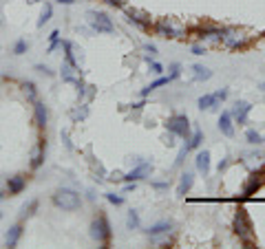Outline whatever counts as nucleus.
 Wrapping results in <instances>:
<instances>
[{"instance_id":"obj_1","label":"nucleus","mask_w":265,"mask_h":249,"mask_svg":"<svg viewBox=\"0 0 265 249\" xmlns=\"http://www.w3.org/2000/svg\"><path fill=\"white\" fill-rule=\"evenodd\" d=\"M232 230L234 234L239 236V241L243 243V245H254V238H252V221H250L248 212L243 210V207H239L237 212H234V218H232Z\"/></svg>"},{"instance_id":"obj_2","label":"nucleus","mask_w":265,"mask_h":249,"mask_svg":"<svg viewBox=\"0 0 265 249\" xmlns=\"http://www.w3.org/2000/svg\"><path fill=\"white\" fill-rule=\"evenodd\" d=\"M91 238L102 243L104 247H109L111 238H113V232H111V223L104 212H100V214L93 218V223H91Z\"/></svg>"},{"instance_id":"obj_3","label":"nucleus","mask_w":265,"mask_h":249,"mask_svg":"<svg viewBox=\"0 0 265 249\" xmlns=\"http://www.w3.org/2000/svg\"><path fill=\"white\" fill-rule=\"evenodd\" d=\"M51 201H53L55 207H60V210H64V212L80 210V205H82V196L73 190H66V187L55 192V194L51 196Z\"/></svg>"},{"instance_id":"obj_4","label":"nucleus","mask_w":265,"mask_h":249,"mask_svg":"<svg viewBox=\"0 0 265 249\" xmlns=\"http://www.w3.org/2000/svg\"><path fill=\"white\" fill-rule=\"evenodd\" d=\"M152 29H155V33L159 35V38H166V40H179V38L186 35L183 27H181V24H177L172 18H161Z\"/></svg>"},{"instance_id":"obj_5","label":"nucleus","mask_w":265,"mask_h":249,"mask_svg":"<svg viewBox=\"0 0 265 249\" xmlns=\"http://www.w3.org/2000/svg\"><path fill=\"white\" fill-rule=\"evenodd\" d=\"M126 22H129V24H135V27H139L141 31H150V29L155 27V22H152L150 13L141 11V9H135V7H126Z\"/></svg>"},{"instance_id":"obj_6","label":"nucleus","mask_w":265,"mask_h":249,"mask_svg":"<svg viewBox=\"0 0 265 249\" xmlns=\"http://www.w3.org/2000/svg\"><path fill=\"white\" fill-rule=\"evenodd\" d=\"M166 128L170 130L172 135L181 137V139H190V119L186 115H172L170 119L166 121Z\"/></svg>"},{"instance_id":"obj_7","label":"nucleus","mask_w":265,"mask_h":249,"mask_svg":"<svg viewBox=\"0 0 265 249\" xmlns=\"http://www.w3.org/2000/svg\"><path fill=\"white\" fill-rule=\"evenodd\" d=\"M89 22L98 33H113L115 31L113 20L102 11H89Z\"/></svg>"},{"instance_id":"obj_8","label":"nucleus","mask_w":265,"mask_h":249,"mask_svg":"<svg viewBox=\"0 0 265 249\" xmlns=\"http://www.w3.org/2000/svg\"><path fill=\"white\" fill-rule=\"evenodd\" d=\"M250 110H252V106L248 104V101H237V104L232 106V110H230V115H232V119L237 121L239 126L241 124H248V117H250Z\"/></svg>"},{"instance_id":"obj_9","label":"nucleus","mask_w":265,"mask_h":249,"mask_svg":"<svg viewBox=\"0 0 265 249\" xmlns=\"http://www.w3.org/2000/svg\"><path fill=\"white\" fill-rule=\"evenodd\" d=\"M33 117H35V126H38L40 130L47 128L49 110H47V106H44V101H40V99H35V101H33Z\"/></svg>"},{"instance_id":"obj_10","label":"nucleus","mask_w":265,"mask_h":249,"mask_svg":"<svg viewBox=\"0 0 265 249\" xmlns=\"http://www.w3.org/2000/svg\"><path fill=\"white\" fill-rule=\"evenodd\" d=\"M263 172H265V167H261L259 172H254V174L250 176V181H248L246 190H243L241 199H250V196H254L259 190H261V174H263Z\"/></svg>"},{"instance_id":"obj_11","label":"nucleus","mask_w":265,"mask_h":249,"mask_svg":"<svg viewBox=\"0 0 265 249\" xmlns=\"http://www.w3.org/2000/svg\"><path fill=\"white\" fill-rule=\"evenodd\" d=\"M150 170H152L150 161H144V164H139L135 170H131L129 174H124L122 179H124V181H139V179H144L146 174H150Z\"/></svg>"},{"instance_id":"obj_12","label":"nucleus","mask_w":265,"mask_h":249,"mask_svg":"<svg viewBox=\"0 0 265 249\" xmlns=\"http://www.w3.org/2000/svg\"><path fill=\"white\" fill-rule=\"evenodd\" d=\"M232 115H230V110H223L221 115H219V130H221V135H226V137H234V126H232Z\"/></svg>"},{"instance_id":"obj_13","label":"nucleus","mask_w":265,"mask_h":249,"mask_svg":"<svg viewBox=\"0 0 265 249\" xmlns=\"http://www.w3.org/2000/svg\"><path fill=\"white\" fill-rule=\"evenodd\" d=\"M27 187V179L24 176H20V174H16V176H9L7 179V190H9V196H16V194H20V192Z\"/></svg>"},{"instance_id":"obj_14","label":"nucleus","mask_w":265,"mask_h":249,"mask_svg":"<svg viewBox=\"0 0 265 249\" xmlns=\"http://www.w3.org/2000/svg\"><path fill=\"white\" fill-rule=\"evenodd\" d=\"M192 185H195V174H192V172H183V174L179 176V185H177V194L186 196L188 192L192 190Z\"/></svg>"},{"instance_id":"obj_15","label":"nucleus","mask_w":265,"mask_h":249,"mask_svg":"<svg viewBox=\"0 0 265 249\" xmlns=\"http://www.w3.org/2000/svg\"><path fill=\"white\" fill-rule=\"evenodd\" d=\"M22 225L20 223H16L13 227H9V232L4 234V243H7V247H16L20 243V238H22Z\"/></svg>"},{"instance_id":"obj_16","label":"nucleus","mask_w":265,"mask_h":249,"mask_svg":"<svg viewBox=\"0 0 265 249\" xmlns=\"http://www.w3.org/2000/svg\"><path fill=\"white\" fill-rule=\"evenodd\" d=\"M195 166H197V170L201 172V174H208V172H210V152H208V150L197 152Z\"/></svg>"},{"instance_id":"obj_17","label":"nucleus","mask_w":265,"mask_h":249,"mask_svg":"<svg viewBox=\"0 0 265 249\" xmlns=\"http://www.w3.org/2000/svg\"><path fill=\"white\" fill-rule=\"evenodd\" d=\"M197 106L201 110H212V108H217V106H219V101L215 97V93H206V95H201V97H199Z\"/></svg>"},{"instance_id":"obj_18","label":"nucleus","mask_w":265,"mask_h":249,"mask_svg":"<svg viewBox=\"0 0 265 249\" xmlns=\"http://www.w3.org/2000/svg\"><path fill=\"white\" fill-rule=\"evenodd\" d=\"M60 47H64V62L69 64V67H73V69H78V60H75V55H73V42H69V40H62L60 42Z\"/></svg>"},{"instance_id":"obj_19","label":"nucleus","mask_w":265,"mask_h":249,"mask_svg":"<svg viewBox=\"0 0 265 249\" xmlns=\"http://www.w3.org/2000/svg\"><path fill=\"white\" fill-rule=\"evenodd\" d=\"M172 230V223L170 221H161V223H157V225H152L146 230V234L148 236H159V234H168Z\"/></svg>"},{"instance_id":"obj_20","label":"nucleus","mask_w":265,"mask_h":249,"mask_svg":"<svg viewBox=\"0 0 265 249\" xmlns=\"http://www.w3.org/2000/svg\"><path fill=\"white\" fill-rule=\"evenodd\" d=\"M192 71H195V82H208V80L212 78V71L206 69V67H201V64H195Z\"/></svg>"},{"instance_id":"obj_21","label":"nucleus","mask_w":265,"mask_h":249,"mask_svg":"<svg viewBox=\"0 0 265 249\" xmlns=\"http://www.w3.org/2000/svg\"><path fill=\"white\" fill-rule=\"evenodd\" d=\"M44 161H47V150L38 148L33 152V157H31V167H33V170H40V167L44 166Z\"/></svg>"},{"instance_id":"obj_22","label":"nucleus","mask_w":265,"mask_h":249,"mask_svg":"<svg viewBox=\"0 0 265 249\" xmlns=\"http://www.w3.org/2000/svg\"><path fill=\"white\" fill-rule=\"evenodd\" d=\"M22 90H24V97H27V101H31V104H33V101L38 99V88H35L33 82H24Z\"/></svg>"},{"instance_id":"obj_23","label":"nucleus","mask_w":265,"mask_h":249,"mask_svg":"<svg viewBox=\"0 0 265 249\" xmlns=\"http://www.w3.org/2000/svg\"><path fill=\"white\" fill-rule=\"evenodd\" d=\"M201 144H203V130H195L190 135V139H188V150H197Z\"/></svg>"},{"instance_id":"obj_24","label":"nucleus","mask_w":265,"mask_h":249,"mask_svg":"<svg viewBox=\"0 0 265 249\" xmlns=\"http://www.w3.org/2000/svg\"><path fill=\"white\" fill-rule=\"evenodd\" d=\"M51 16H53V4L51 2H44V7H42V13H40V20H38V27H42V24H47Z\"/></svg>"},{"instance_id":"obj_25","label":"nucleus","mask_w":265,"mask_h":249,"mask_svg":"<svg viewBox=\"0 0 265 249\" xmlns=\"http://www.w3.org/2000/svg\"><path fill=\"white\" fill-rule=\"evenodd\" d=\"M60 47V31L55 29V31H51V35H49V47H47V53H53L55 49Z\"/></svg>"},{"instance_id":"obj_26","label":"nucleus","mask_w":265,"mask_h":249,"mask_svg":"<svg viewBox=\"0 0 265 249\" xmlns=\"http://www.w3.org/2000/svg\"><path fill=\"white\" fill-rule=\"evenodd\" d=\"M38 205H40V201L38 199H33L31 203H27V205H22V214H20V218H27V216H31L35 210H38Z\"/></svg>"},{"instance_id":"obj_27","label":"nucleus","mask_w":265,"mask_h":249,"mask_svg":"<svg viewBox=\"0 0 265 249\" xmlns=\"http://www.w3.org/2000/svg\"><path fill=\"white\" fill-rule=\"evenodd\" d=\"M126 225H129V230H137V227H139V214H137L135 210H131V212H129Z\"/></svg>"},{"instance_id":"obj_28","label":"nucleus","mask_w":265,"mask_h":249,"mask_svg":"<svg viewBox=\"0 0 265 249\" xmlns=\"http://www.w3.org/2000/svg\"><path fill=\"white\" fill-rule=\"evenodd\" d=\"M246 139L250 141V144H263V137L259 135L257 130H252V128H250L248 133H246Z\"/></svg>"},{"instance_id":"obj_29","label":"nucleus","mask_w":265,"mask_h":249,"mask_svg":"<svg viewBox=\"0 0 265 249\" xmlns=\"http://www.w3.org/2000/svg\"><path fill=\"white\" fill-rule=\"evenodd\" d=\"M27 49H29V42H27V40H18L16 47H13V55H22V53H27Z\"/></svg>"},{"instance_id":"obj_30","label":"nucleus","mask_w":265,"mask_h":249,"mask_svg":"<svg viewBox=\"0 0 265 249\" xmlns=\"http://www.w3.org/2000/svg\"><path fill=\"white\" fill-rule=\"evenodd\" d=\"M188 152H190V150H188V144H186V146H181V148H179V152H177V161H175V167H179V166L183 164V159H186V155H188Z\"/></svg>"},{"instance_id":"obj_31","label":"nucleus","mask_w":265,"mask_h":249,"mask_svg":"<svg viewBox=\"0 0 265 249\" xmlns=\"http://www.w3.org/2000/svg\"><path fill=\"white\" fill-rule=\"evenodd\" d=\"M71 69H73V67H69V64H62V80H64V82H73L75 84V78H73V75H71Z\"/></svg>"},{"instance_id":"obj_32","label":"nucleus","mask_w":265,"mask_h":249,"mask_svg":"<svg viewBox=\"0 0 265 249\" xmlns=\"http://www.w3.org/2000/svg\"><path fill=\"white\" fill-rule=\"evenodd\" d=\"M109 7H113V9H122V7H126V0H104Z\"/></svg>"},{"instance_id":"obj_33","label":"nucleus","mask_w":265,"mask_h":249,"mask_svg":"<svg viewBox=\"0 0 265 249\" xmlns=\"http://www.w3.org/2000/svg\"><path fill=\"white\" fill-rule=\"evenodd\" d=\"M106 199H109V203H113V205H124V199L120 194H106Z\"/></svg>"},{"instance_id":"obj_34","label":"nucleus","mask_w":265,"mask_h":249,"mask_svg":"<svg viewBox=\"0 0 265 249\" xmlns=\"http://www.w3.org/2000/svg\"><path fill=\"white\" fill-rule=\"evenodd\" d=\"M148 62H150V60H148ZM150 71L155 75H161V73H164V67H161L159 62H150Z\"/></svg>"},{"instance_id":"obj_35","label":"nucleus","mask_w":265,"mask_h":249,"mask_svg":"<svg viewBox=\"0 0 265 249\" xmlns=\"http://www.w3.org/2000/svg\"><path fill=\"white\" fill-rule=\"evenodd\" d=\"M215 97H217V101H226V99H228V88L217 90V93H215Z\"/></svg>"},{"instance_id":"obj_36","label":"nucleus","mask_w":265,"mask_h":249,"mask_svg":"<svg viewBox=\"0 0 265 249\" xmlns=\"http://www.w3.org/2000/svg\"><path fill=\"white\" fill-rule=\"evenodd\" d=\"M179 71H181V64H177V62H175V64H170V75H172L175 80L179 78Z\"/></svg>"},{"instance_id":"obj_37","label":"nucleus","mask_w":265,"mask_h":249,"mask_svg":"<svg viewBox=\"0 0 265 249\" xmlns=\"http://www.w3.org/2000/svg\"><path fill=\"white\" fill-rule=\"evenodd\" d=\"M152 187H157V190H166L168 181H155V183H152Z\"/></svg>"},{"instance_id":"obj_38","label":"nucleus","mask_w":265,"mask_h":249,"mask_svg":"<svg viewBox=\"0 0 265 249\" xmlns=\"http://www.w3.org/2000/svg\"><path fill=\"white\" fill-rule=\"evenodd\" d=\"M144 49H146V51H148V53H150V55H155V53H157V47H155V44H146V47H144Z\"/></svg>"},{"instance_id":"obj_39","label":"nucleus","mask_w":265,"mask_h":249,"mask_svg":"<svg viewBox=\"0 0 265 249\" xmlns=\"http://www.w3.org/2000/svg\"><path fill=\"white\" fill-rule=\"evenodd\" d=\"M192 53H195V55H203V49L199 47V44H195V47H192Z\"/></svg>"},{"instance_id":"obj_40","label":"nucleus","mask_w":265,"mask_h":249,"mask_svg":"<svg viewBox=\"0 0 265 249\" xmlns=\"http://www.w3.org/2000/svg\"><path fill=\"white\" fill-rule=\"evenodd\" d=\"M219 172H221V170H226V167H228V161H219Z\"/></svg>"},{"instance_id":"obj_41","label":"nucleus","mask_w":265,"mask_h":249,"mask_svg":"<svg viewBox=\"0 0 265 249\" xmlns=\"http://www.w3.org/2000/svg\"><path fill=\"white\" fill-rule=\"evenodd\" d=\"M58 2H60V4H73L75 0H58Z\"/></svg>"},{"instance_id":"obj_42","label":"nucleus","mask_w":265,"mask_h":249,"mask_svg":"<svg viewBox=\"0 0 265 249\" xmlns=\"http://www.w3.org/2000/svg\"><path fill=\"white\" fill-rule=\"evenodd\" d=\"M4 199V194H2V192H0V201H2Z\"/></svg>"},{"instance_id":"obj_43","label":"nucleus","mask_w":265,"mask_h":249,"mask_svg":"<svg viewBox=\"0 0 265 249\" xmlns=\"http://www.w3.org/2000/svg\"><path fill=\"white\" fill-rule=\"evenodd\" d=\"M261 88H263V90H265V84H261Z\"/></svg>"},{"instance_id":"obj_44","label":"nucleus","mask_w":265,"mask_h":249,"mask_svg":"<svg viewBox=\"0 0 265 249\" xmlns=\"http://www.w3.org/2000/svg\"><path fill=\"white\" fill-rule=\"evenodd\" d=\"M263 144H265V137H263Z\"/></svg>"},{"instance_id":"obj_45","label":"nucleus","mask_w":265,"mask_h":249,"mask_svg":"<svg viewBox=\"0 0 265 249\" xmlns=\"http://www.w3.org/2000/svg\"><path fill=\"white\" fill-rule=\"evenodd\" d=\"M0 218H2V214H0Z\"/></svg>"}]
</instances>
